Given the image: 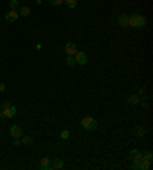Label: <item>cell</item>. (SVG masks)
I'll return each mask as SVG.
<instances>
[{
	"instance_id": "15",
	"label": "cell",
	"mask_w": 153,
	"mask_h": 170,
	"mask_svg": "<svg viewBox=\"0 0 153 170\" xmlns=\"http://www.w3.org/2000/svg\"><path fill=\"white\" fill-rule=\"evenodd\" d=\"M31 14V9L28 8V6H22L20 9H19V16H22V17H28Z\"/></svg>"
},
{
	"instance_id": "18",
	"label": "cell",
	"mask_w": 153,
	"mask_h": 170,
	"mask_svg": "<svg viewBox=\"0 0 153 170\" xmlns=\"http://www.w3.org/2000/svg\"><path fill=\"white\" fill-rule=\"evenodd\" d=\"M142 156H144V159L147 161V162H151V159H153V155H151V152L148 150V152H145V153H142Z\"/></svg>"
},
{
	"instance_id": "7",
	"label": "cell",
	"mask_w": 153,
	"mask_h": 170,
	"mask_svg": "<svg viewBox=\"0 0 153 170\" xmlns=\"http://www.w3.org/2000/svg\"><path fill=\"white\" fill-rule=\"evenodd\" d=\"M64 51H66V54H67V55H74V54L77 52V46H75V43L67 42V43L64 45Z\"/></svg>"
},
{
	"instance_id": "1",
	"label": "cell",
	"mask_w": 153,
	"mask_h": 170,
	"mask_svg": "<svg viewBox=\"0 0 153 170\" xmlns=\"http://www.w3.org/2000/svg\"><path fill=\"white\" fill-rule=\"evenodd\" d=\"M129 26L144 28V26H145V17L141 16V14H133L132 17H129Z\"/></svg>"
},
{
	"instance_id": "10",
	"label": "cell",
	"mask_w": 153,
	"mask_h": 170,
	"mask_svg": "<svg viewBox=\"0 0 153 170\" xmlns=\"http://www.w3.org/2000/svg\"><path fill=\"white\" fill-rule=\"evenodd\" d=\"M118 23H119L121 28H129V16H126V14L119 16L118 17Z\"/></svg>"
},
{
	"instance_id": "9",
	"label": "cell",
	"mask_w": 153,
	"mask_h": 170,
	"mask_svg": "<svg viewBox=\"0 0 153 170\" xmlns=\"http://www.w3.org/2000/svg\"><path fill=\"white\" fill-rule=\"evenodd\" d=\"M130 158L133 159V162H139V161L144 159V156H142V153L139 150H132L130 152Z\"/></svg>"
},
{
	"instance_id": "12",
	"label": "cell",
	"mask_w": 153,
	"mask_h": 170,
	"mask_svg": "<svg viewBox=\"0 0 153 170\" xmlns=\"http://www.w3.org/2000/svg\"><path fill=\"white\" fill-rule=\"evenodd\" d=\"M40 168L42 170H49L51 168V158H43L42 159V162H40Z\"/></svg>"
},
{
	"instance_id": "13",
	"label": "cell",
	"mask_w": 153,
	"mask_h": 170,
	"mask_svg": "<svg viewBox=\"0 0 153 170\" xmlns=\"http://www.w3.org/2000/svg\"><path fill=\"white\" fill-rule=\"evenodd\" d=\"M135 136H144L145 135V129L144 127H141V126H136L135 129H133V132H132Z\"/></svg>"
},
{
	"instance_id": "24",
	"label": "cell",
	"mask_w": 153,
	"mask_h": 170,
	"mask_svg": "<svg viewBox=\"0 0 153 170\" xmlns=\"http://www.w3.org/2000/svg\"><path fill=\"white\" fill-rule=\"evenodd\" d=\"M19 146H22V141L19 138H14V147H19Z\"/></svg>"
},
{
	"instance_id": "20",
	"label": "cell",
	"mask_w": 153,
	"mask_h": 170,
	"mask_svg": "<svg viewBox=\"0 0 153 170\" xmlns=\"http://www.w3.org/2000/svg\"><path fill=\"white\" fill-rule=\"evenodd\" d=\"M19 5H20V3H19V0H11V5H9V6H11V9H17Z\"/></svg>"
},
{
	"instance_id": "11",
	"label": "cell",
	"mask_w": 153,
	"mask_h": 170,
	"mask_svg": "<svg viewBox=\"0 0 153 170\" xmlns=\"http://www.w3.org/2000/svg\"><path fill=\"white\" fill-rule=\"evenodd\" d=\"M51 168L52 170H60V168H63V161L61 159H51Z\"/></svg>"
},
{
	"instance_id": "27",
	"label": "cell",
	"mask_w": 153,
	"mask_h": 170,
	"mask_svg": "<svg viewBox=\"0 0 153 170\" xmlns=\"http://www.w3.org/2000/svg\"><path fill=\"white\" fill-rule=\"evenodd\" d=\"M0 109H2V103H0Z\"/></svg>"
},
{
	"instance_id": "17",
	"label": "cell",
	"mask_w": 153,
	"mask_h": 170,
	"mask_svg": "<svg viewBox=\"0 0 153 170\" xmlns=\"http://www.w3.org/2000/svg\"><path fill=\"white\" fill-rule=\"evenodd\" d=\"M66 65H67V66H74V65H75L74 55H67V57H66Z\"/></svg>"
},
{
	"instance_id": "23",
	"label": "cell",
	"mask_w": 153,
	"mask_h": 170,
	"mask_svg": "<svg viewBox=\"0 0 153 170\" xmlns=\"http://www.w3.org/2000/svg\"><path fill=\"white\" fill-rule=\"evenodd\" d=\"M9 106H13L9 101H3V103H2V109H6V107H9Z\"/></svg>"
},
{
	"instance_id": "16",
	"label": "cell",
	"mask_w": 153,
	"mask_h": 170,
	"mask_svg": "<svg viewBox=\"0 0 153 170\" xmlns=\"http://www.w3.org/2000/svg\"><path fill=\"white\" fill-rule=\"evenodd\" d=\"M139 97L138 95H130V97H127V103L129 104H136V103H139Z\"/></svg>"
},
{
	"instance_id": "3",
	"label": "cell",
	"mask_w": 153,
	"mask_h": 170,
	"mask_svg": "<svg viewBox=\"0 0 153 170\" xmlns=\"http://www.w3.org/2000/svg\"><path fill=\"white\" fill-rule=\"evenodd\" d=\"M74 58H75V63H78V65H86L87 63V55L83 52V51H77L75 54H74Z\"/></svg>"
},
{
	"instance_id": "6",
	"label": "cell",
	"mask_w": 153,
	"mask_h": 170,
	"mask_svg": "<svg viewBox=\"0 0 153 170\" xmlns=\"http://www.w3.org/2000/svg\"><path fill=\"white\" fill-rule=\"evenodd\" d=\"M11 136L13 138H22L23 136V130H22V127L20 126H13L11 127Z\"/></svg>"
},
{
	"instance_id": "4",
	"label": "cell",
	"mask_w": 153,
	"mask_h": 170,
	"mask_svg": "<svg viewBox=\"0 0 153 170\" xmlns=\"http://www.w3.org/2000/svg\"><path fill=\"white\" fill-rule=\"evenodd\" d=\"M135 170H147V168H150V162H147L145 159H142V161H139V162H133V165H132Z\"/></svg>"
},
{
	"instance_id": "25",
	"label": "cell",
	"mask_w": 153,
	"mask_h": 170,
	"mask_svg": "<svg viewBox=\"0 0 153 170\" xmlns=\"http://www.w3.org/2000/svg\"><path fill=\"white\" fill-rule=\"evenodd\" d=\"M0 120H5V113H3L2 109H0Z\"/></svg>"
},
{
	"instance_id": "19",
	"label": "cell",
	"mask_w": 153,
	"mask_h": 170,
	"mask_svg": "<svg viewBox=\"0 0 153 170\" xmlns=\"http://www.w3.org/2000/svg\"><path fill=\"white\" fill-rule=\"evenodd\" d=\"M64 3L67 5V8H75L78 2H77V0H64Z\"/></svg>"
},
{
	"instance_id": "26",
	"label": "cell",
	"mask_w": 153,
	"mask_h": 170,
	"mask_svg": "<svg viewBox=\"0 0 153 170\" xmlns=\"http://www.w3.org/2000/svg\"><path fill=\"white\" fill-rule=\"evenodd\" d=\"M5 87H6V86H5L3 83H0V92H3V91H5Z\"/></svg>"
},
{
	"instance_id": "14",
	"label": "cell",
	"mask_w": 153,
	"mask_h": 170,
	"mask_svg": "<svg viewBox=\"0 0 153 170\" xmlns=\"http://www.w3.org/2000/svg\"><path fill=\"white\" fill-rule=\"evenodd\" d=\"M22 144L23 146H31V144H34V138L29 136V135H25V136H22Z\"/></svg>"
},
{
	"instance_id": "8",
	"label": "cell",
	"mask_w": 153,
	"mask_h": 170,
	"mask_svg": "<svg viewBox=\"0 0 153 170\" xmlns=\"http://www.w3.org/2000/svg\"><path fill=\"white\" fill-rule=\"evenodd\" d=\"M2 110H3V113H5V118H13V116H16V113H17V109H16L14 106H9V107L2 109Z\"/></svg>"
},
{
	"instance_id": "21",
	"label": "cell",
	"mask_w": 153,
	"mask_h": 170,
	"mask_svg": "<svg viewBox=\"0 0 153 170\" xmlns=\"http://www.w3.org/2000/svg\"><path fill=\"white\" fill-rule=\"evenodd\" d=\"M69 135H71V133H69V130H67V129H64V130L61 132V135H60V136H61L63 139H67V138H69Z\"/></svg>"
},
{
	"instance_id": "2",
	"label": "cell",
	"mask_w": 153,
	"mask_h": 170,
	"mask_svg": "<svg viewBox=\"0 0 153 170\" xmlns=\"http://www.w3.org/2000/svg\"><path fill=\"white\" fill-rule=\"evenodd\" d=\"M81 126H83L84 130L92 132V130H95V129L98 127V121H97L95 118H92V116H84V118L81 120Z\"/></svg>"
},
{
	"instance_id": "5",
	"label": "cell",
	"mask_w": 153,
	"mask_h": 170,
	"mask_svg": "<svg viewBox=\"0 0 153 170\" xmlns=\"http://www.w3.org/2000/svg\"><path fill=\"white\" fill-rule=\"evenodd\" d=\"M17 19H19V11L17 9H11L5 14V20H8V22H16Z\"/></svg>"
},
{
	"instance_id": "22",
	"label": "cell",
	"mask_w": 153,
	"mask_h": 170,
	"mask_svg": "<svg viewBox=\"0 0 153 170\" xmlns=\"http://www.w3.org/2000/svg\"><path fill=\"white\" fill-rule=\"evenodd\" d=\"M61 3H64V0H51V5L54 6H60Z\"/></svg>"
}]
</instances>
